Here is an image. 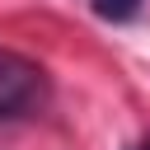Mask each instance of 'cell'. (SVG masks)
<instances>
[{
	"instance_id": "cell-3",
	"label": "cell",
	"mask_w": 150,
	"mask_h": 150,
	"mask_svg": "<svg viewBox=\"0 0 150 150\" xmlns=\"http://www.w3.org/2000/svg\"><path fill=\"white\" fill-rule=\"evenodd\" d=\"M131 150H150V136H145V141H141V145H131Z\"/></svg>"
},
{
	"instance_id": "cell-2",
	"label": "cell",
	"mask_w": 150,
	"mask_h": 150,
	"mask_svg": "<svg viewBox=\"0 0 150 150\" xmlns=\"http://www.w3.org/2000/svg\"><path fill=\"white\" fill-rule=\"evenodd\" d=\"M89 5H94V14H98V19H112V23H122V19H131V14H136L145 0H89Z\"/></svg>"
},
{
	"instance_id": "cell-1",
	"label": "cell",
	"mask_w": 150,
	"mask_h": 150,
	"mask_svg": "<svg viewBox=\"0 0 150 150\" xmlns=\"http://www.w3.org/2000/svg\"><path fill=\"white\" fill-rule=\"evenodd\" d=\"M47 98V75L38 61L0 47V117H23Z\"/></svg>"
}]
</instances>
